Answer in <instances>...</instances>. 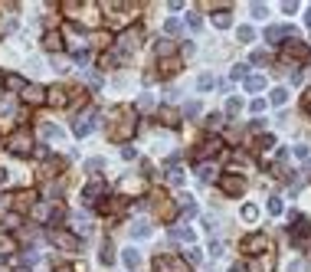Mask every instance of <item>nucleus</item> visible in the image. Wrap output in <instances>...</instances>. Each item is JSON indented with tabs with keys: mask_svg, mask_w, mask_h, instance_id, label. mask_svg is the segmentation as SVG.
I'll return each instance as SVG.
<instances>
[{
	"mask_svg": "<svg viewBox=\"0 0 311 272\" xmlns=\"http://www.w3.org/2000/svg\"><path fill=\"white\" fill-rule=\"evenodd\" d=\"M252 17H259V20L268 17V7H266V3H252Z\"/></svg>",
	"mask_w": 311,
	"mask_h": 272,
	"instance_id": "obj_28",
	"label": "nucleus"
},
{
	"mask_svg": "<svg viewBox=\"0 0 311 272\" xmlns=\"http://www.w3.org/2000/svg\"><path fill=\"white\" fill-rule=\"evenodd\" d=\"M53 243H59V246H66V249H72L75 240L72 236H66V233H53Z\"/></svg>",
	"mask_w": 311,
	"mask_h": 272,
	"instance_id": "obj_19",
	"label": "nucleus"
},
{
	"mask_svg": "<svg viewBox=\"0 0 311 272\" xmlns=\"http://www.w3.org/2000/svg\"><path fill=\"white\" fill-rule=\"evenodd\" d=\"M252 112H256V115H262V112H266V102H262V98H256V102H252Z\"/></svg>",
	"mask_w": 311,
	"mask_h": 272,
	"instance_id": "obj_34",
	"label": "nucleus"
},
{
	"mask_svg": "<svg viewBox=\"0 0 311 272\" xmlns=\"http://www.w3.org/2000/svg\"><path fill=\"white\" fill-rule=\"evenodd\" d=\"M305 109H308V115H311V89L305 92Z\"/></svg>",
	"mask_w": 311,
	"mask_h": 272,
	"instance_id": "obj_40",
	"label": "nucleus"
},
{
	"mask_svg": "<svg viewBox=\"0 0 311 272\" xmlns=\"http://www.w3.org/2000/svg\"><path fill=\"white\" fill-rule=\"evenodd\" d=\"M268 213H282V200H279V197L268 200Z\"/></svg>",
	"mask_w": 311,
	"mask_h": 272,
	"instance_id": "obj_30",
	"label": "nucleus"
},
{
	"mask_svg": "<svg viewBox=\"0 0 311 272\" xmlns=\"http://www.w3.org/2000/svg\"><path fill=\"white\" fill-rule=\"evenodd\" d=\"M111 259H115V249H111V243H105V246H102V262L111 266Z\"/></svg>",
	"mask_w": 311,
	"mask_h": 272,
	"instance_id": "obj_26",
	"label": "nucleus"
},
{
	"mask_svg": "<svg viewBox=\"0 0 311 272\" xmlns=\"http://www.w3.org/2000/svg\"><path fill=\"white\" fill-rule=\"evenodd\" d=\"M46 95H49V102H53V105H66V89H49Z\"/></svg>",
	"mask_w": 311,
	"mask_h": 272,
	"instance_id": "obj_16",
	"label": "nucleus"
},
{
	"mask_svg": "<svg viewBox=\"0 0 311 272\" xmlns=\"http://www.w3.org/2000/svg\"><path fill=\"white\" fill-rule=\"evenodd\" d=\"M59 272H72V269H69V266H63V269H59Z\"/></svg>",
	"mask_w": 311,
	"mask_h": 272,
	"instance_id": "obj_41",
	"label": "nucleus"
},
{
	"mask_svg": "<svg viewBox=\"0 0 311 272\" xmlns=\"http://www.w3.org/2000/svg\"><path fill=\"white\" fill-rule=\"evenodd\" d=\"M243 252H268V236L266 233L246 236V240H243Z\"/></svg>",
	"mask_w": 311,
	"mask_h": 272,
	"instance_id": "obj_3",
	"label": "nucleus"
},
{
	"mask_svg": "<svg viewBox=\"0 0 311 272\" xmlns=\"http://www.w3.org/2000/svg\"><path fill=\"white\" fill-rule=\"evenodd\" d=\"M183 112H187V118H193V115L200 112V105H197V102H190V105H187V109H183Z\"/></svg>",
	"mask_w": 311,
	"mask_h": 272,
	"instance_id": "obj_35",
	"label": "nucleus"
},
{
	"mask_svg": "<svg viewBox=\"0 0 311 272\" xmlns=\"http://www.w3.org/2000/svg\"><path fill=\"white\" fill-rule=\"evenodd\" d=\"M285 36H291V26H268L266 30V43H279V40H285Z\"/></svg>",
	"mask_w": 311,
	"mask_h": 272,
	"instance_id": "obj_9",
	"label": "nucleus"
},
{
	"mask_svg": "<svg viewBox=\"0 0 311 272\" xmlns=\"http://www.w3.org/2000/svg\"><path fill=\"white\" fill-rule=\"evenodd\" d=\"M7 148H10L13 154H30V131H13L10 138H7Z\"/></svg>",
	"mask_w": 311,
	"mask_h": 272,
	"instance_id": "obj_2",
	"label": "nucleus"
},
{
	"mask_svg": "<svg viewBox=\"0 0 311 272\" xmlns=\"http://www.w3.org/2000/svg\"><path fill=\"white\" fill-rule=\"evenodd\" d=\"M157 272H187V262L171 256V259H157Z\"/></svg>",
	"mask_w": 311,
	"mask_h": 272,
	"instance_id": "obj_6",
	"label": "nucleus"
},
{
	"mask_svg": "<svg viewBox=\"0 0 311 272\" xmlns=\"http://www.w3.org/2000/svg\"><path fill=\"white\" fill-rule=\"evenodd\" d=\"M121 256H125V266H128V269H138V266H141V252L134 249V246H131V249H125Z\"/></svg>",
	"mask_w": 311,
	"mask_h": 272,
	"instance_id": "obj_12",
	"label": "nucleus"
},
{
	"mask_svg": "<svg viewBox=\"0 0 311 272\" xmlns=\"http://www.w3.org/2000/svg\"><path fill=\"white\" fill-rule=\"evenodd\" d=\"M197 86H200V89H213L216 79H213V76H200V82H197Z\"/></svg>",
	"mask_w": 311,
	"mask_h": 272,
	"instance_id": "obj_29",
	"label": "nucleus"
},
{
	"mask_svg": "<svg viewBox=\"0 0 311 272\" xmlns=\"http://www.w3.org/2000/svg\"><path fill=\"white\" fill-rule=\"evenodd\" d=\"M197 174L203 177V181H216V167H213V164H200V167H197Z\"/></svg>",
	"mask_w": 311,
	"mask_h": 272,
	"instance_id": "obj_15",
	"label": "nucleus"
},
{
	"mask_svg": "<svg viewBox=\"0 0 311 272\" xmlns=\"http://www.w3.org/2000/svg\"><path fill=\"white\" fill-rule=\"evenodd\" d=\"M23 98H26L30 105H40V102H43V89L40 86H26L23 89Z\"/></svg>",
	"mask_w": 311,
	"mask_h": 272,
	"instance_id": "obj_11",
	"label": "nucleus"
},
{
	"mask_svg": "<svg viewBox=\"0 0 311 272\" xmlns=\"http://www.w3.org/2000/svg\"><path fill=\"white\" fill-rule=\"evenodd\" d=\"M282 56H285V63H301V59L311 56V49L305 43H298V40H289V43L282 46Z\"/></svg>",
	"mask_w": 311,
	"mask_h": 272,
	"instance_id": "obj_1",
	"label": "nucleus"
},
{
	"mask_svg": "<svg viewBox=\"0 0 311 272\" xmlns=\"http://www.w3.org/2000/svg\"><path fill=\"white\" fill-rule=\"evenodd\" d=\"M174 240H187V243H193V229L177 227V229H174Z\"/></svg>",
	"mask_w": 311,
	"mask_h": 272,
	"instance_id": "obj_21",
	"label": "nucleus"
},
{
	"mask_svg": "<svg viewBox=\"0 0 311 272\" xmlns=\"http://www.w3.org/2000/svg\"><path fill=\"white\" fill-rule=\"evenodd\" d=\"M167 33H180V20H167Z\"/></svg>",
	"mask_w": 311,
	"mask_h": 272,
	"instance_id": "obj_36",
	"label": "nucleus"
},
{
	"mask_svg": "<svg viewBox=\"0 0 311 272\" xmlns=\"http://www.w3.org/2000/svg\"><path fill=\"white\" fill-rule=\"evenodd\" d=\"M291 272H308V262H295V266H291Z\"/></svg>",
	"mask_w": 311,
	"mask_h": 272,
	"instance_id": "obj_39",
	"label": "nucleus"
},
{
	"mask_svg": "<svg viewBox=\"0 0 311 272\" xmlns=\"http://www.w3.org/2000/svg\"><path fill=\"white\" fill-rule=\"evenodd\" d=\"M243 217H246V220H249V223H252V220H256V217H259V210H256V207H252V204H249V207H246V210H243Z\"/></svg>",
	"mask_w": 311,
	"mask_h": 272,
	"instance_id": "obj_31",
	"label": "nucleus"
},
{
	"mask_svg": "<svg viewBox=\"0 0 311 272\" xmlns=\"http://www.w3.org/2000/svg\"><path fill=\"white\" fill-rule=\"evenodd\" d=\"M138 40H141V33L138 30H128V33H121V49H125V53H131V49H134V46H138Z\"/></svg>",
	"mask_w": 311,
	"mask_h": 272,
	"instance_id": "obj_10",
	"label": "nucleus"
},
{
	"mask_svg": "<svg viewBox=\"0 0 311 272\" xmlns=\"http://www.w3.org/2000/svg\"><path fill=\"white\" fill-rule=\"evenodd\" d=\"M13 249H17V243H13V236H3V233H0V256H10Z\"/></svg>",
	"mask_w": 311,
	"mask_h": 272,
	"instance_id": "obj_13",
	"label": "nucleus"
},
{
	"mask_svg": "<svg viewBox=\"0 0 311 272\" xmlns=\"http://www.w3.org/2000/svg\"><path fill=\"white\" fill-rule=\"evenodd\" d=\"M252 63H259V66H266V63H268V56H266V53H256V56H252Z\"/></svg>",
	"mask_w": 311,
	"mask_h": 272,
	"instance_id": "obj_38",
	"label": "nucleus"
},
{
	"mask_svg": "<svg viewBox=\"0 0 311 272\" xmlns=\"http://www.w3.org/2000/svg\"><path fill=\"white\" fill-rule=\"evenodd\" d=\"M246 89H249V92H259V89H266V79H262V76H249Z\"/></svg>",
	"mask_w": 311,
	"mask_h": 272,
	"instance_id": "obj_17",
	"label": "nucleus"
},
{
	"mask_svg": "<svg viewBox=\"0 0 311 272\" xmlns=\"http://www.w3.org/2000/svg\"><path fill=\"white\" fill-rule=\"evenodd\" d=\"M167 181H171V184H180L183 181V174L177 171V164H167Z\"/></svg>",
	"mask_w": 311,
	"mask_h": 272,
	"instance_id": "obj_20",
	"label": "nucleus"
},
{
	"mask_svg": "<svg viewBox=\"0 0 311 272\" xmlns=\"http://www.w3.org/2000/svg\"><path fill=\"white\" fill-rule=\"evenodd\" d=\"M20 272H26V269H20Z\"/></svg>",
	"mask_w": 311,
	"mask_h": 272,
	"instance_id": "obj_42",
	"label": "nucleus"
},
{
	"mask_svg": "<svg viewBox=\"0 0 311 272\" xmlns=\"http://www.w3.org/2000/svg\"><path fill=\"white\" fill-rule=\"evenodd\" d=\"M226 112H229V115H236V112H239V102H236V98H229V102H226Z\"/></svg>",
	"mask_w": 311,
	"mask_h": 272,
	"instance_id": "obj_33",
	"label": "nucleus"
},
{
	"mask_svg": "<svg viewBox=\"0 0 311 272\" xmlns=\"http://www.w3.org/2000/svg\"><path fill=\"white\" fill-rule=\"evenodd\" d=\"M275 269V256L272 252H262L256 262H252V272H272Z\"/></svg>",
	"mask_w": 311,
	"mask_h": 272,
	"instance_id": "obj_7",
	"label": "nucleus"
},
{
	"mask_svg": "<svg viewBox=\"0 0 311 272\" xmlns=\"http://www.w3.org/2000/svg\"><path fill=\"white\" fill-rule=\"evenodd\" d=\"M285 102H289V92L285 89H275L272 92V105H285Z\"/></svg>",
	"mask_w": 311,
	"mask_h": 272,
	"instance_id": "obj_22",
	"label": "nucleus"
},
{
	"mask_svg": "<svg viewBox=\"0 0 311 272\" xmlns=\"http://www.w3.org/2000/svg\"><path fill=\"white\" fill-rule=\"evenodd\" d=\"M220 187H223L226 194H233V197H236V194H243V187H246V184H243V177L223 174V177H220Z\"/></svg>",
	"mask_w": 311,
	"mask_h": 272,
	"instance_id": "obj_4",
	"label": "nucleus"
},
{
	"mask_svg": "<svg viewBox=\"0 0 311 272\" xmlns=\"http://www.w3.org/2000/svg\"><path fill=\"white\" fill-rule=\"evenodd\" d=\"M161 118L167 121V125H177V112H174V109H167V105H164V109H161Z\"/></svg>",
	"mask_w": 311,
	"mask_h": 272,
	"instance_id": "obj_25",
	"label": "nucleus"
},
{
	"mask_svg": "<svg viewBox=\"0 0 311 272\" xmlns=\"http://www.w3.org/2000/svg\"><path fill=\"white\" fill-rule=\"evenodd\" d=\"M216 26H229V13H220L216 17Z\"/></svg>",
	"mask_w": 311,
	"mask_h": 272,
	"instance_id": "obj_37",
	"label": "nucleus"
},
{
	"mask_svg": "<svg viewBox=\"0 0 311 272\" xmlns=\"http://www.w3.org/2000/svg\"><path fill=\"white\" fill-rule=\"evenodd\" d=\"M72 227H75V233H86V229H89V220L75 213V217H72Z\"/></svg>",
	"mask_w": 311,
	"mask_h": 272,
	"instance_id": "obj_24",
	"label": "nucleus"
},
{
	"mask_svg": "<svg viewBox=\"0 0 311 272\" xmlns=\"http://www.w3.org/2000/svg\"><path fill=\"white\" fill-rule=\"evenodd\" d=\"M252 36H256V30H252V26H239V40H243V43H249Z\"/></svg>",
	"mask_w": 311,
	"mask_h": 272,
	"instance_id": "obj_27",
	"label": "nucleus"
},
{
	"mask_svg": "<svg viewBox=\"0 0 311 272\" xmlns=\"http://www.w3.org/2000/svg\"><path fill=\"white\" fill-rule=\"evenodd\" d=\"M148 233H151L148 220H138V223H134V227H131V236H138V240H144V236H148Z\"/></svg>",
	"mask_w": 311,
	"mask_h": 272,
	"instance_id": "obj_14",
	"label": "nucleus"
},
{
	"mask_svg": "<svg viewBox=\"0 0 311 272\" xmlns=\"http://www.w3.org/2000/svg\"><path fill=\"white\" fill-rule=\"evenodd\" d=\"M43 43L49 46V49H59V46H63V36H59V33H49V36H46Z\"/></svg>",
	"mask_w": 311,
	"mask_h": 272,
	"instance_id": "obj_23",
	"label": "nucleus"
},
{
	"mask_svg": "<svg viewBox=\"0 0 311 272\" xmlns=\"http://www.w3.org/2000/svg\"><path fill=\"white\" fill-rule=\"evenodd\" d=\"M220 151H223V141L213 138V141H203L200 148H197V158H210V154H220Z\"/></svg>",
	"mask_w": 311,
	"mask_h": 272,
	"instance_id": "obj_8",
	"label": "nucleus"
},
{
	"mask_svg": "<svg viewBox=\"0 0 311 272\" xmlns=\"http://www.w3.org/2000/svg\"><path fill=\"white\" fill-rule=\"evenodd\" d=\"M180 210H183V217H193V213H197V204H193V197H183V200H180Z\"/></svg>",
	"mask_w": 311,
	"mask_h": 272,
	"instance_id": "obj_18",
	"label": "nucleus"
},
{
	"mask_svg": "<svg viewBox=\"0 0 311 272\" xmlns=\"http://www.w3.org/2000/svg\"><path fill=\"white\" fill-rule=\"evenodd\" d=\"M7 86H10V89H23V79L20 76H7Z\"/></svg>",
	"mask_w": 311,
	"mask_h": 272,
	"instance_id": "obj_32",
	"label": "nucleus"
},
{
	"mask_svg": "<svg viewBox=\"0 0 311 272\" xmlns=\"http://www.w3.org/2000/svg\"><path fill=\"white\" fill-rule=\"evenodd\" d=\"M92 121H95V112H92V109H89L86 115H79V118H75V135L86 138L89 131H92Z\"/></svg>",
	"mask_w": 311,
	"mask_h": 272,
	"instance_id": "obj_5",
	"label": "nucleus"
}]
</instances>
